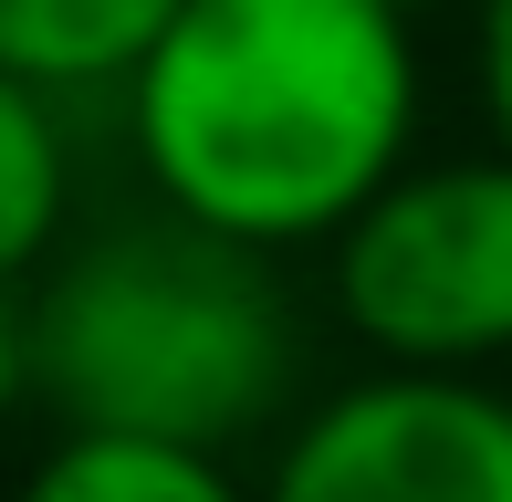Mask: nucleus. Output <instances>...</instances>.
I'll return each mask as SVG.
<instances>
[{
	"label": "nucleus",
	"mask_w": 512,
	"mask_h": 502,
	"mask_svg": "<svg viewBox=\"0 0 512 502\" xmlns=\"http://www.w3.org/2000/svg\"><path fill=\"white\" fill-rule=\"evenodd\" d=\"M115 95L168 220L314 251L418 157V21L387 0H178Z\"/></svg>",
	"instance_id": "f257e3e1"
},
{
	"label": "nucleus",
	"mask_w": 512,
	"mask_h": 502,
	"mask_svg": "<svg viewBox=\"0 0 512 502\" xmlns=\"http://www.w3.org/2000/svg\"><path fill=\"white\" fill-rule=\"evenodd\" d=\"M32 387L63 429L241 450L293 398V293L272 251L199 220H136L84 251H53V283L21 304Z\"/></svg>",
	"instance_id": "f03ea898"
},
{
	"label": "nucleus",
	"mask_w": 512,
	"mask_h": 502,
	"mask_svg": "<svg viewBox=\"0 0 512 502\" xmlns=\"http://www.w3.org/2000/svg\"><path fill=\"white\" fill-rule=\"evenodd\" d=\"M324 251L335 314L377 367L492 377L512 356V147L408 157Z\"/></svg>",
	"instance_id": "7ed1b4c3"
},
{
	"label": "nucleus",
	"mask_w": 512,
	"mask_h": 502,
	"mask_svg": "<svg viewBox=\"0 0 512 502\" xmlns=\"http://www.w3.org/2000/svg\"><path fill=\"white\" fill-rule=\"evenodd\" d=\"M251 502H512V387L366 367L283 429Z\"/></svg>",
	"instance_id": "20e7f679"
},
{
	"label": "nucleus",
	"mask_w": 512,
	"mask_h": 502,
	"mask_svg": "<svg viewBox=\"0 0 512 502\" xmlns=\"http://www.w3.org/2000/svg\"><path fill=\"white\" fill-rule=\"evenodd\" d=\"M21 502H251L230 450L189 440H136V429H63L32 461Z\"/></svg>",
	"instance_id": "39448f33"
},
{
	"label": "nucleus",
	"mask_w": 512,
	"mask_h": 502,
	"mask_svg": "<svg viewBox=\"0 0 512 502\" xmlns=\"http://www.w3.org/2000/svg\"><path fill=\"white\" fill-rule=\"evenodd\" d=\"M168 11L178 0H0V74L42 84V95L126 84Z\"/></svg>",
	"instance_id": "423d86ee"
},
{
	"label": "nucleus",
	"mask_w": 512,
	"mask_h": 502,
	"mask_svg": "<svg viewBox=\"0 0 512 502\" xmlns=\"http://www.w3.org/2000/svg\"><path fill=\"white\" fill-rule=\"evenodd\" d=\"M74 220V147H63V95L0 74V283H32L63 251Z\"/></svg>",
	"instance_id": "0eeeda50"
},
{
	"label": "nucleus",
	"mask_w": 512,
	"mask_h": 502,
	"mask_svg": "<svg viewBox=\"0 0 512 502\" xmlns=\"http://www.w3.org/2000/svg\"><path fill=\"white\" fill-rule=\"evenodd\" d=\"M471 74H481L492 147H512V0H481V11H471Z\"/></svg>",
	"instance_id": "6e6552de"
},
{
	"label": "nucleus",
	"mask_w": 512,
	"mask_h": 502,
	"mask_svg": "<svg viewBox=\"0 0 512 502\" xmlns=\"http://www.w3.org/2000/svg\"><path fill=\"white\" fill-rule=\"evenodd\" d=\"M32 387V346H21V283H0V408Z\"/></svg>",
	"instance_id": "1a4fd4ad"
},
{
	"label": "nucleus",
	"mask_w": 512,
	"mask_h": 502,
	"mask_svg": "<svg viewBox=\"0 0 512 502\" xmlns=\"http://www.w3.org/2000/svg\"><path fill=\"white\" fill-rule=\"evenodd\" d=\"M387 11H398V21H418V11H439V0H387Z\"/></svg>",
	"instance_id": "9d476101"
}]
</instances>
